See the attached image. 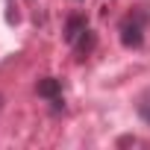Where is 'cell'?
Here are the masks:
<instances>
[{
  "label": "cell",
  "mask_w": 150,
  "mask_h": 150,
  "mask_svg": "<svg viewBox=\"0 0 150 150\" xmlns=\"http://www.w3.org/2000/svg\"><path fill=\"white\" fill-rule=\"evenodd\" d=\"M121 44L124 47H141L144 44V27H141V18L129 15L124 24H121Z\"/></svg>",
  "instance_id": "obj_1"
},
{
  "label": "cell",
  "mask_w": 150,
  "mask_h": 150,
  "mask_svg": "<svg viewBox=\"0 0 150 150\" xmlns=\"http://www.w3.org/2000/svg\"><path fill=\"white\" fill-rule=\"evenodd\" d=\"M86 18L83 15H68V21H65V33H62V38L68 41V44H74V41H77L83 33H86Z\"/></svg>",
  "instance_id": "obj_2"
},
{
  "label": "cell",
  "mask_w": 150,
  "mask_h": 150,
  "mask_svg": "<svg viewBox=\"0 0 150 150\" xmlns=\"http://www.w3.org/2000/svg\"><path fill=\"white\" fill-rule=\"evenodd\" d=\"M38 97H44V100H56V97H62V83L56 80V77H44V80H38Z\"/></svg>",
  "instance_id": "obj_3"
},
{
  "label": "cell",
  "mask_w": 150,
  "mask_h": 150,
  "mask_svg": "<svg viewBox=\"0 0 150 150\" xmlns=\"http://www.w3.org/2000/svg\"><path fill=\"white\" fill-rule=\"evenodd\" d=\"M74 44H77V56H80V59H86V56L94 50V44H97V35H94V33L86 27V33H83L77 41H74Z\"/></svg>",
  "instance_id": "obj_4"
},
{
  "label": "cell",
  "mask_w": 150,
  "mask_h": 150,
  "mask_svg": "<svg viewBox=\"0 0 150 150\" xmlns=\"http://www.w3.org/2000/svg\"><path fill=\"white\" fill-rule=\"evenodd\" d=\"M129 144H138V138H135V135H124V138H118V147H129Z\"/></svg>",
  "instance_id": "obj_5"
},
{
  "label": "cell",
  "mask_w": 150,
  "mask_h": 150,
  "mask_svg": "<svg viewBox=\"0 0 150 150\" xmlns=\"http://www.w3.org/2000/svg\"><path fill=\"white\" fill-rule=\"evenodd\" d=\"M141 118H144V121H150V109H147V106L141 109Z\"/></svg>",
  "instance_id": "obj_6"
},
{
  "label": "cell",
  "mask_w": 150,
  "mask_h": 150,
  "mask_svg": "<svg viewBox=\"0 0 150 150\" xmlns=\"http://www.w3.org/2000/svg\"><path fill=\"white\" fill-rule=\"evenodd\" d=\"M0 103H3V97H0Z\"/></svg>",
  "instance_id": "obj_7"
}]
</instances>
